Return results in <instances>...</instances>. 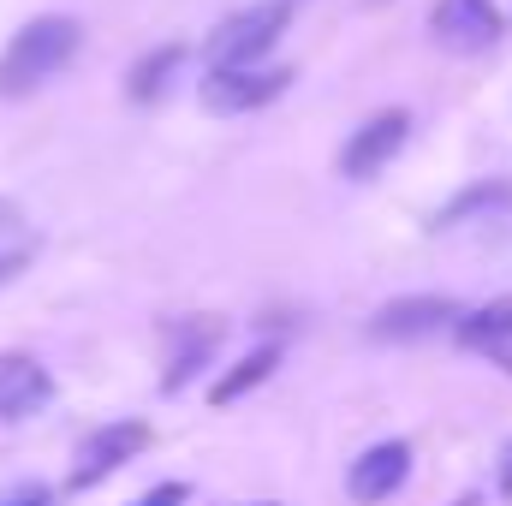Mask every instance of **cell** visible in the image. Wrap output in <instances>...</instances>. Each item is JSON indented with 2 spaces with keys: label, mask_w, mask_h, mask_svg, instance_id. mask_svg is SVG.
I'll list each match as a JSON object with an SVG mask.
<instances>
[{
  "label": "cell",
  "mask_w": 512,
  "mask_h": 506,
  "mask_svg": "<svg viewBox=\"0 0 512 506\" xmlns=\"http://www.w3.org/2000/svg\"><path fill=\"white\" fill-rule=\"evenodd\" d=\"M78 42H84V30L72 18H54V12L48 18H30L6 42V54H0V96H30L48 78H60L78 60Z\"/></svg>",
  "instance_id": "6da1fadb"
},
{
  "label": "cell",
  "mask_w": 512,
  "mask_h": 506,
  "mask_svg": "<svg viewBox=\"0 0 512 506\" xmlns=\"http://www.w3.org/2000/svg\"><path fill=\"white\" fill-rule=\"evenodd\" d=\"M286 30V0H262V6H245L233 12L215 36H209V66H256Z\"/></svg>",
  "instance_id": "7a4b0ae2"
},
{
  "label": "cell",
  "mask_w": 512,
  "mask_h": 506,
  "mask_svg": "<svg viewBox=\"0 0 512 506\" xmlns=\"http://www.w3.org/2000/svg\"><path fill=\"white\" fill-rule=\"evenodd\" d=\"M286 66H209L203 78V108L215 114H251L262 102H274L286 90Z\"/></svg>",
  "instance_id": "3957f363"
},
{
  "label": "cell",
  "mask_w": 512,
  "mask_h": 506,
  "mask_svg": "<svg viewBox=\"0 0 512 506\" xmlns=\"http://www.w3.org/2000/svg\"><path fill=\"white\" fill-rule=\"evenodd\" d=\"M143 447H149V423H108V429H96V435L78 447V465H72L66 489H90V483L114 477V471L131 465Z\"/></svg>",
  "instance_id": "277c9868"
},
{
  "label": "cell",
  "mask_w": 512,
  "mask_h": 506,
  "mask_svg": "<svg viewBox=\"0 0 512 506\" xmlns=\"http://www.w3.org/2000/svg\"><path fill=\"white\" fill-rule=\"evenodd\" d=\"M405 137H411V114H405V108H387V114H376V120H364V126L352 131V143L340 149V173H346V179L382 173L387 161L405 149Z\"/></svg>",
  "instance_id": "5b68a950"
},
{
  "label": "cell",
  "mask_w": 512,
  "mask_h": 506,
  "mask_svg": "<svg viewBox=\"0 0 512 506\" xmlns=\"http://www.w3.org/2000/svg\"><path fill=\"white\" fill-rule=\"evenodd\" d=\"M459 322V304L453 298H399V304H382L370 334L376 340H423V334H441Z\"/></svg>",
  "instance_id": "8992f818"
},
{
  "label": "cell",
  "mask_w": 512,
  "mask_h": 506,
  "mask_svg": "<svg viewBox=\"0 0 512 506\" xmlns=\"http://www.w3.org/2000/svg\"><path fill=\"white\" fill-rule=\"evenodd\" d=\"M405 477H411V447H405V441H382V447H370L364 459H352L346 489H352V501L376 506V501H387V495H399Z\"/></svg>",
  "instance_id": "52a82bcc"
},
{
  "label": "cell",
  "mask_w": 512,
  "mask_h": 506,
  "mask_svg": "<svg viewBox=\"0 0 512 506\" xmlns=\"http://www.w3.org/2000/svg\"><path fill=\"white\" fill-rule=\"evenodd\" d=\"M429 24H435V36H441L447 48H459V54H477V48H489V42L501 36L495 0H441Z\"/></svg>",
  "instance_id": "ba28073f"
},
{
  "label": "cell",
  "mask_w": 512,
  "mask_h": 506,
  "mask_svg": "<svg viewBox=\"0 0 512 506\" xmlns=\"http://www.w3.org/2000/svg\"><path fill=\"white\" fill-rule=\"evenodd\" d=\"M48 393H54V381L36 358L0 352V417H30V411L48 405Z\"/></svg>",
  "instance_id": "9c48e42d"
},
{
  "label": "cell",
  "mask_w": 512,
  "mask_h": 506,
  "mask_svg": "<svg viewBox=\"0 0 512 506\" xmlns=\"http://www.w3.org/2000/svg\"><path fill=\"white\" fill-rule=\"evenodd\" d=\"M453 334H459V346L489 352V358H501V364L512 370V298H495V304H483V310L459 316V322H453Z\"/></svg>",
  "instance_id": "30bf717a"
},
{
  "label": "cell",
  "mask_w": 512,
  "mask_h": 506,
  "mask_svg": "<svg viewBox=\"0 0 512 506\" xmlns=\"http://www.w3.org/2000/svg\"><path fill=\"white\" fill-rule=\"evenodd\" d=\"M173 340H179V346H173L167 387H185V381L209 364V352L221 346V322H215V316H185V322H173Z\"/></svg>",
  "instance_id": "8fae6325"
},
{
  "label": "cell",
  "mask_w": 512,
  "mask_h": 506,
  "mask_svg": "<svg viewBox=\"0 0 512 506\" xmlns=\"http://www.w3.org/2000/svg\"><path fill=\"white\" fill-rule=\"evenodd\" d=\"M30 256H36V233H30V221H24V209L0 197V280H12Z\"/></svg>",
  "instance_id": "7c38bea8"
},
{
  "label": "cell",
  "mask_w": 512,
  "mask_h": 506,
  "mask_svg": "<svg viewBox=\"0 0 512 506\" xmlns=\"http://www.w3.org/2000/svg\"><path fill=\"white\" fill-rule=\"evenodd\" d=\"M512 209V185H477V191H465L459 203H447L441 215H435V227H465L471 215H501Z\"/></svg>",
  "instance_id": "4fadbf2b"
},
{
  "label": "cell",
  "mask_w": 512,
  "mask_h": 506,
  "mask_svg": "<svg viewBox=\"0 0 512 506\" xmlns=\"http://www.w3.org/2000/svg\"><path fill=\"white\" fill-rule=\"evenodd\" d=\"M274 364H280V346H262V352H251V358H245V364H239L227 381H215V405H233L239 393H251L256 381L274 376Z\"/></svg>",
  "instance_id": "5bb4252c"
},
{
  "label": "cell",
  "mask_w": 512,
  "mask_h": 506,
  "mask_svg": "<svg viewBox=\"0 0 512 506\" xmlns=\"http://www.w3.org/2000/svg\"><path fill=\"white\" fill-rule=\"evenodd\" d=\"M173 66H179V48H161V54H149V60L131 72V96H137V102H149L155 90H167V72H173Z\"/></svg>",
  "instance_id": "9a60e30c"
},
{
  "label": "cell",
  "mask_w": 512,
  "mask_h": 506,
  "mask_svg": "<svg viewBox=\"0 0 512 506\" xmlns=\"http://www.w3.org/2000/svg\"><path fill=\"white\" fill-rule=\"evenodd\" d=\"M185 495H191L185 483H161V489H149L143 501H131V506H185Z\"/></svg>",
  "instance_id": "2e32d148"
},
{
  "label": "cell",
  "mask_w": 512,
  "mask_h": 506,
  "mask_svg": "<svg viewBox=\"0 0 512 506\" xmlns=\"http://www.w3.org/2000/svg\"><path fill=\"white\" fill-rule=\"evenodd\" d=\"M0 506H48V489H24V495H12V501Z\"/></svg>",
  "instance_id": "e0dca14e"
},
{
  "label": "cell",
  "mask_w": 512,
  "mask_h": 506,
  "mask_svg": "<svg viewBox=\"0 0 512 506\" xmlns=\"http://www.w3.org/2000/svg\"><path fill=\"white\" fill-rule=\"evenodd\" d=\"M501 489L512 495V453H507V465H501Z\"/></svg>",
  "instance_id": "ac0fdd59"
},
{
  "label": "cell",
  "mask_w": 512,
  "mask_h": 506,
  "mask_svg": "<svg viewBox=\"0 0 512 506\" xmlns=\"http://www.w3.org/2000/svg\"><path fill=\"white\" fill-rule=\"evenodd\" d=\"M233 506H274V501H233Z\"/></svg>",
  "instance_id": "d6986e66"
}]
</instances>
